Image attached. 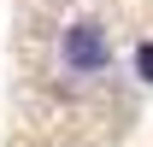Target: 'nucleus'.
Listing matches in <instances>:
<instances>
[{
	"label": "nucleus",
	"instance_id": "nucleus-1",
	"mask_svg": "<svg viewBox=\"0 0 153 147\" xmlns=\"http://www.w3.org/2000/svg\"><path fill=\"white\" fill-rule=\"evenodd\" d=\"M59 65L71 76H100L106 65H112V41H106V30H100L94 18H76L65 36H59Z\"/></svg>",
	"mask_w": 153,
	"mask_h": 147
},
{
	"label": "nucleus",
	"instance_id": "nucleus-2",
	"mask_svg": "<svg viewBox=\"0 0 153 147\" xmlns=\"http://www.w3.org/2000/svg\"><path fill=\"white\" fill-rule=\"evenodd\" d=\"M135 71H141V82H153V41L135 47Z\"/></svg>",
	"mask_w": 153,
	"mask_h": 147
}]
</instances>
